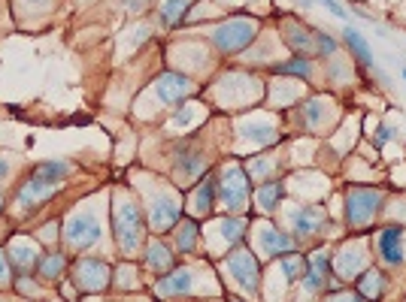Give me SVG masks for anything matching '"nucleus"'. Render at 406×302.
Here are the masks:
<instances>
[{
	"label": "nucleus",
	"instance_id": "nucleus-8",
	"mask_svg": "<svg viewBox=\"0 0 406 302\" xmlns=\"http://www.w3.org/2000/svg\"><path fill=\"white\" fill-rule=\"evenodd\" d=\"M228 269H231V275L237 278V282L245 287V290H258V260L249 254V251H240V254H233L231 260H228Z\"/></svg>",
	"mask_w": 406,
	"mask_h": 302
},
{
	"label": "nucleus",
	"instance_id": "nucleus-13",
	"mask_svg": "<svg viewBox=\"0 0 406 302\" xmlns=\"http://www.w3.org/2000/svg\"><path fill=\"white\" fill-rule=\"evenodd\" d=\"M325 221L327 218H325V212L318 206H301V209H294V215H291V224H294L297 236H315L325 226Z\"/></svg>",
	"mask_w": 406,
	"mask_h": 302
},
{
	"label": "nucleus",
	"instance_id": "nucleus-33",
	"mask_svg": "<svg viewBox=\"0 0 406 302\" xmlns=\"http://www.w3.org/2000/svg\"><path fill=\"white\" fill-rule=\"evenodd\" d=\"M388 139H391V131H388V127H382V124H379V127H376V143L382 145V143H388Z\"/></svg>",
	"mask_w": 406,
	"mask_h": 302
},
{
	"label": "nucleus",
	"instance_id": "nucleus-10",
	"mask_svg": "<svg viewBox=\"0 0 406 302\" xmlns=\"http://www.w3.org/2000/svg\"><path fill=\"white\" fill-rule=\"evenodd\" d=\"M179 221V200L173 193H158L152 203V226L155 230H170Z\"/></svg>",
	"mask_w": 406,
	"mask_h": 302
},
{
	"label": "nucleus",
	"instance_id": "nucleus-25",
	"mask_svg": "<svg viewBox=\"0 0 406 302\" xmlns=\"http://www.w3.org/2000/svg\"><path fill=\"white\" fill-rule=\"evenodd\" d=\"M282 269H285V278H288V282H297V278H303V275H306V269H309V263L303 260V257H297V254H291V257H285V263H282Z\"/></svg>",
	"mask_w": 406,
	"mask_h": 302
},
{
	"label": "nucleus",
	"instance_id": "nucleus-20",
	"mask_svg": "<svg viewBox=\"0 0 406 302\" xmlns=\"http://www.w3.org/2000/svg\"><path fill=\"white\" fill-rule=\"evenodd\" d=\"M64 266H67V260H64V254L52 251V254H46V257H42V263H40V272H42V278H49V282H55V278H61Z\"/></svg>",
	"mask_w": 406,
	"mask_h": 302
},
{
	"label": "nucleus",
	"instance_id": "nucleus-26",
	"mask_svg": "<svg viewBox=\"0 0 406 302\" xmlns=\"http://www.w3.org/2000/svg\"><path fill=\"white\" fill-rule=\"evenodd\" d=\"M185 0H164L161 4V16H164V21H170V25H176L179 18L185 16Z\"/></svg>",
	"mask_w": 406,
	"mask_h": 302
},
{
	"label": "nucleus",
	"instance_id": "nucleus-1",
	"mask_svg": "<svg viewBox=\"0 0 406 302\" xmlns=\"http://www.w3.org/2000/svg\"><path fill=\"white\" fill-rule=\"evenodd\" d=\"M70 172V164L67 160H46V164H40L34 169V176L25 181V188L18 191V203L21 209H30L34 203H40L42 197H49L52 191L58 188V181Z\"/></svg>",
	"mask_w": 406,
	"mask_h": 302
},
{
	"label": "nucleus",
	"instance_id": "nucleus-2",
	"mask_svg": "<svg viewBox=\"0 0 406 302\" xmlns=\"http://www.w3.org/2000/svg\"><path fill=\"white\" fill-rule=\"evenodd\" d=\"M379 206H382V193L379 191L352 188L349 197H346V221H349V226H355V230L367 226Z\"/></svg>",
	"mask_w": 406,
	"mask_h": 302
},
{
	"label": "nucleus",
	"instance_id": "nucleus-17",
	"mask_svg": "<svg viewBox=\"0 0 406 302\" xmlns=\"http://www.w3.org/2000/svg\"><path fill=\"white\" fill-rule=\"evenodd\" d=\"M343 37H346V42H349V49H352V52H355V58H358L361 64H364V67H370V70H373V67H376V64H373V55H370V46H367V40H364V37H361V34H358V30H355V28H346V34H343Z\"/></svg>",
	"mask_w": 406,
	"mask_h": 302
},
{
	"label": "nucleus",
	"instance_id": "nucleus-27",
	"mask_svg": "<svg viewBox=\"0 0 406 302\" xmlns=\"http://www.w3.org/2000/svg\"><path fill=\"white\" fill-rule=\"evenodd\" d=\"M249 139H255V143H273L276 139V127H267V124H249L243 131Z\"/></svg>",
	"mask_w": 406,
	"mask_h": 302
},
{
	"label": "nucleus",
	"instance_id": "nucleus-4",
	"mask_svg": "<svg viewBox=\"0 0 406 302\" xmlns=\"http://www.w3.org/2000/svg\"><path fill=\"white\" fill-rule=\"evenodd\" d=\"M115 239H119L122 251H134L143 239V226H140V212L131 203H122L119 215H115Z\"/></svg>",
	"mask_w": 406,
	"mask_h": 302
},
{
	"label": "nucleus",
	"instance_id": "nucleus-29",
	"mask_svg": "<svg viewBox=\"0 0 406 302\" xmlns=\"http://www.w3.org/2000/svg\"><path fill=\"white\" fill-rule=\"evenodd\" d=\"M267 169H270V164H267V160H255V164L249 167V172H252L255 179H264V176H267Z\"/></svg>",
	"mask_w": 406,
	"mask_h": 302
},
{
	"label": "nucleus",
	"instance_id": "nucleus-23",
	"mask_svg": "<svg viewBox=\"0 0 406 302\" xmlns=\"http://www.w3.org/2000/svg\"><path fill=\"white\" fill-rule=\"evenodd\" d=\"M149 269H155V272H170V254L164 245H152L149 248V257H146Z\"/></svg>",
	"mask_w": 406,
	"mask_h": 302
},
{
	"label": "nucleus",
	"instance_id": "nucleus-28",
	"mask_svg": "<svg viewBox=\"0 0 406 302\" xmlns=\"http://www.w3.org/2000/svg\"><path fill=\"white\" fill-rule=\"evenodd\" d=\"M315 46H318V55H334V52H337V40L327 37L325 30H315Z\"/></svg>",
	"mask_w": 406,
	"mask_h": 302
},
{
	"label": "nucleus",
	"instance_id": "nucleus-22",
	"mask_svg": "<svg viewBox=\"0 0 406 302\" xmlns=\"http://www.w3.org/2000/svg\"><path fill=\"white\" fill-rule=\"evenodd\" d=\"M195 239H197V224L195 221H182L176 230V248L179 251H195Z\"/></svg>",
	"mask_w": 406,
	"mask_h": 302
},
{
	"label": "nucleus",
	"instance_id": "nucleus-15",
	"mask_svg": "<svg viewBox=\"0 0 406 302\" xmlns=\"http://www.w3.org/2000/svg\"><path fill=\"white\" fill-rule=\"evenodd\" d=\"M212 203H216V179H203V185H197L195 197H191V212H195V215H209Z\"/></svg>",
	"mask_w": 406,
	"mask_h": 302
},
{
	"label": "nucleus",
	"instance_id": "nucleus-24",
	"mask_svg": "<svg viewBox=\"0 0 406 302\" xmlns=\"http://www.w3.org/2000/svg\"><path fill=\"white\" fill-rule=\"evenodd\" d=\"M243 230H245V221L243 218H224L221 221V236H224V242H228V245H237Z\"/></svg>",
	"mask_w": 406,
	"mask_h": 302
},
{
	"label": "nucleus",
	"instance_id": "nucleus-32",
	"mask_svg": "<svg viewBox=\"0 0 406 302\" xmlns=\"http://www.w3.org/2000/svg\"><path fill=\"white\" fill-rule=\"evenodd\" d=\"M322 4H325V6H327V9H330V13H334L337 18H349V16H346V9H343V6H340V4H337V0H322Z\"/></svg>",
	"mask_w": 406,
	"mask_h": 302
},
{
	"label": "nucleus",
	"instance_id": "nucleus-3",
	"mask_svg": "<svg viewBox=\"0 0 406 302\" xmlns=\"http://www.w3.org/2000/svg\"><path fill=\"white\" fill-rule=\"evenodd\" d=\"M255 34H258V25L255 21H249V18H233V21H228V25H221L219 30H216V46L221 49V52H240V49H245L249 42L255 40Z\"/></svg>",
	"mask_w": 406,
	"mask_h": 302
},
{
	"label": "nucleus",
	"instance_id": "nucleus-21",
	"mask_svg": "<svg viewBox=\"0 0 406 302\" xmlns=\"http://www.w3.org/2000/svg\"><path fill=\"white\" fill-rule=\"evenodd\" d=\"M282 185H276V181H270V185H264L261 191H258V206L264 209V212H273L276 206H279V200H282Z\"/></svg>",
	"mask_w": 406,
	"mask_h": 302
},
{
	"label": "nucleus",
	"instance_id": "nucleus-31",
	"mask_svg": "<svg viewBox=\"0 0 406 302\" xmlns=\"http://www.w3.org/2000/svg\"><path fill=\"white\" fill-rule=\"evenodd\" d=\"M188 121H191V106H182V112L173 118V127H185Z\"/></svg>",
	"mask_w": 406,
	"mask_h": 302
},
{
	"label": "nucleus",
	"instance_id": "nucleus-36",
	"mask_svg": "<svg viewBox=\"0 0 406 302\" xmlns=\"http://www.w3.org/2000/svg\"><path fill=\"white\" fill-rule=\"evenodd\" d=\"M403 79H406V70H403Z\"/></svg>",
	"mask_w": 406,
	"mask_h": 302
},
{
	"label": "nucleus",
	"instance_id": "nucleus-14",
	"mask_svg": "<svg viewBox=\"0 0 406 302\" xmlns=\"http://www.w3.org/2000/svg\"><path fill=\"white\" fill-rule=\"evenodd\" d=\"M191 290V269H170V275L158 282L161 296H185Z\"/></svg>",
	"mask_w": 406,
	"mask_h": 302
},
{
	"label": "nucleus",
	"instance_id": "nucleus-5",
	"mask_svg": "<svg viewBox=\"0 0 406 302\" xmlns=\"http://www.w3.org/2000/svg\"><path fill=\"white\" fill-rule=\"evenodd\" d=\"M245 197H249V181H245L240 167H228L221 172V200L228 203V209H243Z\"/></svg>",
	"mask_w": 406,
	"mask_h": 302
},
{
	"label": "nucleus",
	"instance_id": "nucleus-7",
	"mask_svg": "<svg viewBox=\"0 0 406 302\" xmlns=\"http://www.w3.org/2000/svg\"><path fill=\"white\" fill-rule=\"evenodd\" d=\"M106 282H110V269L100 260H82L76 266V284L85 294H94V290H103Z\"/></svg>",
	"mask_w": 406,
	"mask_h": 302
},
{
	"label": "nucleus",
	"instance_id": "nucleus-35",
	"mask_svg": "<svg viewBox=\"0 0 406 302\" xmlns=\"http://www.w3.org/2000/svg\"><path fill=\"white\" fill-rule=\"evenodd\" d=\"M231 302H243V299H237V296H233V299H231Z\"/></svg>",
	"mask_w": 406,
	"mask_h": 302
},
{
	"label": "nucleus",
	"instance_id": "nucleus-9",
	"mask_svg": "<svg viewBox=\"0 0 406 302\" xmlns=\"http://www.w3.org/2000/svg\"><path fill=\"white\" fill-rule=\"evenodd\" d=\"M173 172H176V181H179L182 188L191 185V181H195L200 172H203V155H200L197 148L185 145V148L176 155V169H173Z\"/></svg>",
	"mask_w": 406,
	"mask_h": 302
},
{
	"label": "nucleus",
	"instance_id": "nucleus-16",
	"mask_svg": "<svg viewBox=\"0 0 406 302\" xmlns=\"http://www.w3.org/2000/svg\"><path fill=\"white\" fill-rule=\"evenodd\" d=\"M261 248L270 257H276V254H288V251H291L294 242H291V236H285L279 230H273V226H267V230L261 233Z\"/></svg>",
	"mask_w": 406,
	"mask_h": 302
},
{
	"label": "nucleus",
	"instance_id": "nucleus-11",
	"mask_svg": "<svg viewBox=\"0 0 406 302\" xmlns=\"http://www.w3.org/2000/svg\"><path fill=\"white\" fill-rule=\"evenodd\" d=\"M379 257L385 266H400L403 263V230L400 226H388L379 236Z\"/></svg>",
	"mask_w": 406,
	"mask_h": 302
},
{
	"label": "nucleus",
	"instance_id": "nucleus-37",
	"mask_svg": "<svg viewBox=\"0 0 406 302\" xmlns=\"http://www.w3.org/2000/svg\"><path fill=\"white\" fill-rule=\"evenodd\" d=\"M0 206H4V200H0Z\"/></svg>",
	"mask_w": 406,
	"mask_h": 302
},
{
	"label": "nucleus",
	"instance_id": "nucleus-12",
	"mask_svg": "<svg viewBox=\"0 0 406 302\" xmlns=\"http://www.w3.org/2000/svg\"><path fill=\"white\" fill-rule=\"evenodd\" d=\"M191 91H195V85H191L185 76H176V73H167V76H161V82H158V97H161L164 103H182Z\"/></svg>",
	"mask_w": 406,
	"mask_h": 302
},
{
	"label": "nucleus",
	"instance_id": "nucleus-19",
	"mask_svg": "<svg viewBox=\"0 0 406 302\" xmlns=\"http://www.w3.org/2000/svg\"><path fill=\"white\" fill-rule=\"evenodd\" d=\"M273 70H276V73H285V76H297V79H309V76H313V67H309V61H306L303 55H294L291 61L276 64Z\"/></svg>",
	"mask_w": 406,
	"mask_h": 302
},
{
	"label": "nucleus",
	"instance_id": "nucleus-18",
	"mask_svg": "<svg viewBox=\"0 0 406 302\" xmlns=\"http://www.w3.org/2000/svg\"><path fill=\"white\" fill-rule=\"evenodd\" d=\"M361 294H364L367 299H382V294H385V278H382L379 272H364L361 275Z\"/></svg>",
	"mask_w": 406,
	"mask_h": 302
},
{
	"label": "nucleus",
	"instance_id": "nucleus-30",
	"mask_svg": "<svg viewBox=\"0 0 406 302\" xmlns=\"http://www.w3.org/2000/svg\"><path fill=\"white\" fill-rule=\"evenodd\" d=\"M9 282V257L0 251V284H6Z\"/></svg>",
	"mask_w": 406,
	"mask_h": 302
},
{
	"label": "nucleus",
	"instance_id": "nucleus-6",
	"mask_svg": "<svg viewBox=\"0 0 406 302\" xmlns=\"http://www.w3.org/2000/svg\"><path fill=\"white\" fill-rule=\"evenodd\" d=\"M64 236H67V242H70L73 248H88V245L98 242L100 224H98V218H91V215H76V218L67 224Z\"/></svg>",
	"mask_w": 406,
	"mask_h": 302
},
{
	"label": "nucleus",
	"instance_id": "nucleus-34",
	"mask_svg": "<svg viewBox=\"0 0 406 302\" xmlns=\"http://www.w3.org/2000/svg\"><path fill=\"white\" fill-rule=\"evenodd\" d=\"M124 4H127V9H143L146 0H124Z\"/></svg>",
	"mask_w": 406,
	"mask_h": 302
}]
</instances>
